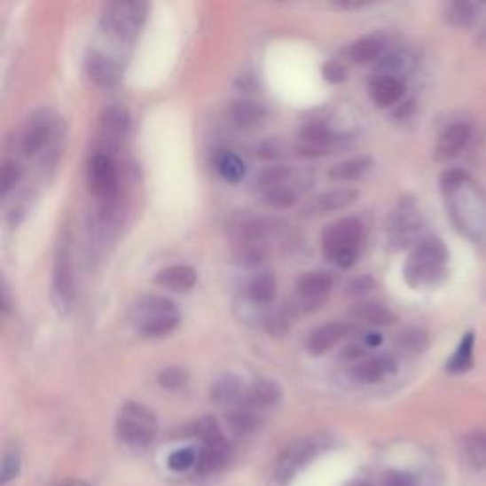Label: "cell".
<instances>
[{"label": "cell", "mask_w": 486, "mask_h": 486, "mask_svg": "<svg viewBox=\"0 0 486 486\" xmlns=\"http://www.w3.org/2000/svg\"><path fill=\"white\" fill-rule=\"evenodd\" d=\"M443 191L462 231L474 238H486V196L474 181L462 171L444 173Z\"/></svg>", "instance_id": "1"}, {"label": "cell", "mask_w": 486, "mask_h": 486, "mask_svg": "<svg viewBox=\"0 0 486 486\" xmlns=\"http://www.w3.org/2000/svg\"><path fill=\"white\" fill-rule=\"evenodd\" d=\"M449 251L439 238H426L411 253L404 264V278L412 287H429L444 276Z\"/></svg>", "instance_id": "2"}, {"label": "cell", "mask_w": 486, "mask_h": 486, "mask_svg": "<svg viewBox=\"0 0 486 486\" xmlns=\"http://www.w3.org/2000/svg\"><path fill=\"white\" fill-rule=\"evenodd\" d=\"M131 321L146 339H160L177 327L179 312L175 302L166 296L146 294L133 304Z\"/></svg>", "instance_id": "3"}, {"label": "cell", "mask_w": 486, "mask_h": 486, "mask_svg": "<svg viewBox=\"0 0 486 486\" xmlns=\"http://www.w3.org/2000/svg\"><path fill=\"white\" fill-rule=\"evenodd\" d=\"M364 228L357 219H341L323 232V253L341 268H352L361 253Z\"/></svg>", "instance_id": "4"}, {"label": "cell", "mask_w": 486, "mask_h": 486, "mask_svg": "<svg viewBox=\"0 0 486 486\" xmlns=\"http://www.w3.org/2000/svg\"><path fill=\"white\" fill-rule=\"evenodd\" d=\"M158 434V420L141 403H126L116 418L118 439L133 449H145Z\"/></svg>", "instance_id": "5"}, {"label": "cell", "mask_w": 486, "mask_h": 486, "mask_svg": "<svg viewBox=\"0 0 486 486\" xmlns=\"http://www.w3.org/2000/svg\"><path fill=\"white\" fill-rule=\"evenodd\" d=\"M194 435L201 441V449L198 451L196 474H217L231 460V444H228L219 424L213 418H201L194 427Z\"/></svg>", "instance_id": "6"}, {"label": "cell", "mask_w": 486, "mask_h": 486, "mask_svg": "<svg viewBox=\"0 0 486 486\" xmlns=\"http://www.w3.org/2000/svg\"><path fill=\"white\" fill-rule=\"evenodd\" d=\"M146 16L145 3H114L109 4L103 16V31L118 44H133Z\"/></svg>", "instance_id": "7"}, {"label": "cell", "mask_w": 486, "mask_h": 486, "mask_svg": "<svg viewBox=\"0 0 486 486\" xmlns=\"http://www.w3.org/2000/svg\"><path fill=\"white\" fill-rule=\"evenodd\" d=\"M321 452V441L301 439L283 451L272 467V479L276 484H289L308 464Z\"/></svg>", "instance_id": "8"}, {"label": "cell", "mask_w": 486, "mask_h": 486, "mask_svg": "<svg viewBox=\"0 0 486 486\" xmlns=\"http://www.w3.org/2000/svg\"><path fill=\"white\" fill-rule=\"evenodd\" d=\"M51 299L59 312H67L73 306L74 299V276H73V259L67 243H59L53 261L51 276Z\"/></svg>", "instance_id": "9"}, {"label": "cell", "mask_w": 486, "mask_h": 486, "mask_svg": "<svg viewBox=\"0 0 486 486\" xmlns=\"http://www.w3.org/2000/svg\"><path fill=\"white\" fill-rule=\"evenodd\" d=\"M129 126V118L124 106L113 105L106 109L99 122V133H98V153L105 156H114L118 153L120 143L124 141V135Z\"/></svg>", "instance_id": "10"}, {"label": "cell", "mask_w": 486, "mask_h": 486, "mask_svg": "<svg viewBox=\"0 0 486 486\" xmlns=\"http://www.w3.org/2000/svg\"><path fill=\"white\" fill-rule=\"evenodd\" d=\"M88 188L105 200H111L116 192V168L114 160L105 154H93L88 161Z\"/></svg>", "instance_id": "11"}, {"label": "cell", "mask_w": 486, "mask_h": 486, "mask_svg": "<svg viewBox=\"0 0 486 486\" xmlns=\"http://www.w3.org/2000/svg\"><path fill=\"white\" fill-rule=\"evenodd\" d=\"M420 215L414 206L412 200H404L397 206V209L391 215L389 221V238L397 246H407L414 241V238L420 232Z\"/></svg>", "instance_id": "12"}, {"label": "cell", "mask_w": 486, "mask_h": 486, "mask_svg": "<svg viewBox=\"0 0 486 486\" xmlns=\"http://www.w3.org/2000/svg\"><path fill=\"white\" fill-rule=\"evenodd\" d=\"M268 255V239L259 223H247L238 238V259L246 266H256Z\"/></svg>", "instance_id": "13"}, {"label": "cell", "mask_w": 486, "mask_h": 486, "mask_svg": "<svg viewBox=\"0 0 486 486\" xmlns=\"http://www.w3.org/2000/svg\"><path fill=\"white\" fill-rule=\"evenodd\" d=\"M357 198L359 192L356 188H334V191H327L310 200L304 208V215H327L333 211H341L356 204Z\"/></svg>", "instance_id": "14"}, {"label": "cell", "mask_w": 486, "mask_h": 486, "mask_svg": "<svg viewBox=\"0 0 486 486\" xmlns=\"http://www.w3.org/2000/svg\"><path fill=\"white\" fill-rule=\"evenodd\" d=\"M51 126L53 122L50 120V116L46 113H36L35 116H31L29 120H27V124L21 131V137H20V145H21V151L25 154H36L40 148H43L50 135H51Z\"/></svg>", "instance_id": "15"}, {"label": "cell", "mask_w": 486, "mask_h": 486, "mask_svg": "<svg viewBox=\"0 0 486 486\" xmlns=\"http://www.w3.org/2000/svg\"><path fill=\"white\" fill-rule=\"evenodd\" d=\"M86 69L93 82L101 88L114 86L122 74L120 63L109 56H105L103 51H98V50H91L88 53Z\"/></svg>", "instance_id": "16"}, {"label": "cell", "mask_w": 486, "mask_h": 486, "mask_svg": "<svg viewBox=\"0 0 486 486\" xmlns=\"http://www.w3.org/2000/svg\"><path fill=\"white\" fill-rule=\"evenodd\" d=\"M471 137V128L466 122H454V124L444 128V131L439 135V141L435 146L437 160H451L460 154L467 141Z\"/></svg>", "instance_id": "17"}, {"label": "cell", "mask_w": 486, "mask_h": 486, "mask_svg": "<svg viewBox=\"0 0 486 486\" xmlns=\"http://www.w3.org/2000/svg\"><path fill=\"white\" fill-rule=\"evenodd\" d=\"M352 325L348 323H327L312 331L308 339V349L312 356H323L327 354L333 346L339 344L342 339L352 333Z\"/></svg>", "instance_id": "18"}, {"label": "cell", "mask_w": 486, "mask_h": 486, "mask_svg": "<svg viewBox=\"0 0 486 486\" xmlns=\"http://www.w3.org/2000/svg\"><path fill=\"white\" fill-rule=\"evenodd\" d=\"M246 396L247 389L236 374H224L211 386V401L221 407H238Z\"/></svg>", "instance_id": "19"}, {"label": "cell", "mask_w": 486, "mask_h": 486, "mask_svg": "<svg viewBox=\"0 0 486 486\" xmlns=\"http://www.w3.org/2000/svg\"><path fill=\"white\" fill-rule=\"evenodd\" d=\"M396 369H397V364L394 359L388 356H378V357H369V359L359 361L352 369V374L359 382L376 384V382H382L384 378L394 374Z\"/></svg>", "instance_id": "20"}, {"label": "cell", "mask_w": 486, "mask_h": 486, "mask_svg": "<svg viewBox=\"0 0 486 486\" xmlns=\"http://www.w3.org/2000/svg\"><path fill=\"white\" fill-rule=\"evenodd\" d=\"M156 281L161 287H166L175 293H188L198 281V274L192 266L188 264H175L169 268H164L158 272Z\"/></svg>", "instance_id": "21"}, {"label": "cell", "mask_w": 486, "mask_h": 486, "mask_svg": "<svg viewBox=\"0 0 486 486\" xmlns=\"http://www.w3.org/2000/svg\"><path fill=\"white\" fill-rule=\"evenodd\" d=\"M281 399V388L270 380V378H256V380L251 384V388L247 389V396L243 399V403H247L249 407L256 409V411H264L274 407Z\"/></svg>", "instance_id": "22"}, {"label": "cell", "mask_w": 486, "mask_h": 486, "mask_svg": "<svg viewBox=\"0 0 486 486\" xmlns=\"http://www.w3.org/2000/svg\"><path fill=\"white\" fill-rule=\"evenodd\" d=\"M371 98L378 106H391L396 105L404 93V84L403 80L397 76H388V74H380L376 76L371 86Z\"/></svg>", "instance_id": "23"}, {"label": "cell", "mask_w": 486, "mask_h": 486, "mask_svg": "<svg viewBox=\"0 0 486 486\" xmlns=\"http://www.w3.org/2000/svg\"><path fill=\"white\" fill-rule=\"evenodd\" d=\"M228 426H231L232 434L243 437L249 435L253 431L259 429L261 426V411H256L253 407H249L247 403H239L238 407H234V411L228 414Z\"/></svg>", "instance_id": "24"}, {"label": "cell", "mask_w": 486, "mask_h": 486, "mask_svg": "<svg viewBox=\"0 0 486 486\" xmlns=\"http://www.w3.org/2000/svg\"><path fill=\"white\" fill-rule=\"evenodd\" d=\"M334 283V278L331 272L325 270H316V272H308L299 279V293L306 299H319L325 296Z\"/></svg>", "instance_id": "25"}, {"label": "cell", "mask_w": 486, "mask_h": 486, "mask_svg": "<svg viewBox=\"0 0 486 486\" xmlns=\"http://www.w3.org/2000/svg\"><path fill=\"white\" fill-rule=\"evenodd\" d=\"M474 349H475V334L467 333L462 342L458 344L454 356L447 363V371L451 374H462L471 369L474 364Z\"/></svg>", "instance_id": "26"}, {"label": "cell", "mask_w": 486, "mask_h": 486, "mask_svg": "<svg viewBox=\"0 0 486 486\" xmlns=\"http://www.w3.org/2000/svg\"><path fill=\"white\" fill-rule=\"evenodd\" d=\"M278 283L272 272L256 274L249 283V296L256 304H270L276 299Z\"/></svg>", "instance_id": "27"}, {"label": "cell", "mask_w": 486, "mask_h": 486, "mask_svg": "<svg viewBox=\"0 0 486 486\" xmlns=\"http://www.w3.org/2000/svg\"><path fill=\"white\" fill-rule=\"evenodd\" d=\"M464 458H466V464L471 469L481 471L486 467V434L484 431H475V434L466 437Z\"/></svg>", "instance_id": "28"}, {"label": "cell", "mask_w": 486, "mask_h": 486, "mask_svg": "<svg viewBox=\"0 0 486 486\" xmlns=\"http://www.w3.org/2000/svg\"><path fill=\"white\" fill-rule=\"evenodd\" d=\"M382 48L384 46H382L380 38L364 36V38H359L357 43H354L352 46H349L348 58H349V61H354L356 65H364V63H371V61L378 59Z\"/></svg>", "instance_id": "29"}, {"label": "cell", "mask_w": 486, "mask_h": 486, "mask_svg": "<svg viewBox=\"0 0 486 486\" xmlns=\"http://www.w3.org/2000/svg\"><path fill=\"white\" fill-rule=\"evenodd\" d=\"M372 168V160L369 156H361L354 160H346L342 164L331 168L329 177L334 181H352L361 177L363 173H367Z\"/></svg>", "instance_id": "30"}, {"label": "cell", "mask_w": 486, "mask_h": 486, "mask_svg": "<svg viewBox=\"0 0 486 486\" xmlns=\"http://www.w3.org/2000/svg\"><path fill=\"white\" fill-rule=\"evenodd\" d=\"M354 314L372 325H391L396 321V316L380 302H363L354 310Z\"/></svg>", "instance_id": "31"}, {"label": "cell", "mask_w": 486, "mask_h": 486, "mask_svg": "<svg viewBox=\"0 0 486 486\" xmlns=\"http://www.w3.org/2000/svg\"><path fill=\"white\" fill-rule=\"evenodd\" d=\"M232 116L241 128H253L264 118V109L253 101H238L232 106Z\"/></svg>", "instance_id": "32"}, {"label": "cell", "mask_w": 486, "mask_h": 486, "mask_svg": "<svg viewBox=\"0 0 486 486\" xmlns=\"http://www.w3.org/2000/svg\"><path fill=\"white\" fill-rule=\"evenodd\" d=\"M301 139L310 145V146H317V148H325L336 139V135L323 124H308L301 129Z\"/></svg>", "instance_id": "33"}, {"label": "cell", "mask_w": 486, "mask_h": 486, "mask_svg": "<svg viewBox=\"0 0 486 486\" xmlns=\"http://www.w3.org/2000/svg\"><path fill=\"white\" fill-rule=\"evenodd\" d=\"M217 169L231 183H239L243 175H246V166H243V161L234 153H223L217 158Z\"/></svg>", "instance_id": "34"}, {"label": "cell", "mask_w": 486, "mask_h": 486, "mask_svg": "<svg viewBox=\"0 0 486 486\" xmlns=\"http://www.w3.org/2000/svg\"><path fill=\"white\" fill-rule=\"evenodd\" d=\"M21 469V452L16 444H10L3 454V466H0V481L3 484H8L10 481L20 475Z\"/></svg>", "instance_id": "35"}, {"label": "cell", "mask_w": 486, "mask_h": 486, "mask_svg": "<svg viewBox=\"0 0 486 486\" xmlns=\"http://www.w3.org/2000/svg\"><path fill=\"white\" fill-rule=\"evenodd\" d=\"M289 177H291V169L287 166H272V168L263 169L259 175H256V184H259L266 192V191H270V188L286 184Z\"/></svg>", "instance_id": "36"}, {"label": "cell", "mask_w": 486, "mask_h": 486, "mask_svg": "<svg viewBox=\"0 0 486 486\" xmlns=\"http://www.w3.org/2000/svg\"><path fill=\"white\" fill-rule=\"evenodd\" d=\"M266 196V204L272 206L276 209H287V208H293L296 204V200H299V196H296V192L293 191L291 186L287 184H281V186H276V188H270V191L264 192Z\"/></svg>", "instance_id": "37"}, {"label": "cell", "mask_w": 486, "mask_h": 486, "mask_svg": "<svg viewBox=\"0 0 486 486\" xmlns=\"http://www.w3.org/2000/svg\"><path fill=\"white\" fill-rule=\"evenodd\" d=\"M477 18V6L471 3H452L447 6V20L452 25L466 27L471 25Z\"/></svg>", "instance_id": "38"}, {"label": "cell", "mask_w": 486, "mask_h": 486, "mask_svg": "<svg viewBox=\"0 0 486 486\" xmlns=\"http://www.w3.org/2000/svg\"><path fill=\"white\" fill-rule=\"evenodd\" d=\"M198 464V451L196 449H179L171 452L168 458V466L173 471H188Z\"/></svg>", "instance_id": "39"}, {"label": "cell", "mask_w": 486, "mask_h": 486, "mask_svg": "<svg viewBox=\"0 0 486 486\" xmlns=\"http://www.w3.org/2000/svg\"><path fill=\"white\" fill-rule=\"evenodd\" d=\"M186 380H188V372L181 367L164 369L158 376L160 386L166 388V389H179L186 384Z\"/></svg>", "instance_id": "40"}, {"label": "cell", "mask_w": 486, "mask_h": 486, "mask_svg": "<svg viewBox=\"0 0 486 486\" xmlns=\"http://www.w3.org/2000/svg\"><path fill=\"white\" fill-rule=\"evenodd\" d=\"M20 177H21L20 166L13 164V161H4V168H3V194L4 196L12 191L13 186H16Z\"/></svg>", "instance_id": "41"}, {"label": "cell", "mask_w": 486, "mask_h": 486, "mask_svg": "<svg viewBox=\"0 0 486 486\" xmlns=\"http://www.w3.org/2000/svg\"><path fill=\"white\" fill-rule=\"evenodd\" d=\"M401 344L409 352H422L426 346V336L420 331H407L401 334Z\"/></svg>", "instance_id": "42"}, {"label": "cell", "mask_w": 486, "mask_h": 486, "mask_svg": "<svg viewBox=\"0 0 486 486\" xmlns=\"http://www.w3.org/2000/svg\"><path fill=\"white\" fill-rule=\"evenodd\" d=\"M323 76H325L327 82L341 84L346 80L348 71L341 61H329V63H325V67H323Z\"/></svg>", "instance_id": "43"}, {"label": "cell", "mask_w": 486, "mask_h": 486, "mask_svg": "<svg viewBox=\"0 0 486 486\" xmlns=\"http://www.w3.org/2000/svg\"><path fill=\"white\" fill-rule=\"evenodd\" d=\"M380 486H416L414 479L401 471H389L380 481Z\"/></svg>", "instance_id": "44"}, {"label": "cell", "mask_w": 486, "mask_h": 486, "mask_svg": "<svg viewBox=\"0 0 486 486\" xmlns=\"http://www.w3.org/2000/svg\"><path fill=\"white\" fill-rule=\"evenodd\" d=\"M364 352H367V349H364V346H348L344 348V352H342V357L344 359H349V361H354V359H363L364 357Z\"/></svg>", "instance_id": "45"}, {"label": "cell", "mask_w": 486, "mask_h": 486, "mask_svg": "<svg viewBox=\"0 0 486 486\" xmlns=\"http://www.w3.org/2000/svg\"><path fill=\"white\" fill-rule=\"evenodd\" d=\"M382 344V336L376 334V333H367L364 334V346L367 348H376Z\"/></svg>", "instance_id": "46"}, {"label": "cell", "mask_w": 486, "mask_h": 486, "mask_svg": "<svg viewBox=\"0 0 486 486\" xmlns=\"http://www.w3.org/2000/svg\"><path fill=\"white\" fill-rule=\"evenodd\" d=\"M58 486H90V484H86V482H82V481H76V479H69V481L59 482Z\"/></svg>", "instance_id": "47"}]
</instances>
